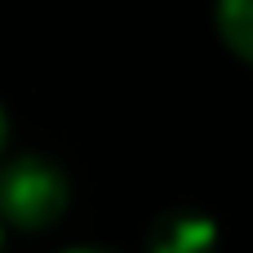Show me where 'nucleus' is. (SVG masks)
Listing matches in <instances>:
<instances>
[{"label":"nucleus","mask_w":253,"mask_h":253,"mask_svg":"<svg viewBox=\"0 0 253 253\" xmlns=\"http://www.w3.org/2000/svg\"><path fill=\"white\" fill-rule=\"evenodd\" d=\"M71 209V178L58 160L22 151L0 160V227L9 231H49Z\"/></svg>","instance_id":"obj_1"},{"label":"nucleus","mask_w":253,"mask_h":253,"mask_svg":"<svg viewBox=\"0 0 253 253\" xmlns=\"http://www.w3.org/2000/svg\"><path fill=\"white\" fill-rule=\"evenodd\" d=\"M213 249H218V222L200 209L160 213L147 231V253H213Z\"/></svg>","instance_id":"obj_2"},{"label":"nucleus","mask_w":253,"mask_h":253,"mask_svg":"<svg viewBox=\"0 0 253 253\" xmlns=\"http://www.w3.org/2000/svg\"><path fill=\"white\" fill-rule=\"evenodd\" d=\"M213 27L218 40L253 67V0H213Z\"/></svg>","instance_id":"obj_3"},{"label":"nucleus","mask_w":253,"mask_h":253,"mask_svg":"<svg viewBox=\"0 0 253 253\" xmlns=\"http://www.w3.org/2000/svg\"><path fill=\"white\" fill-rule=\"evenodd\" d=\"M4 151H9V111L0 107V160H4Z\"/></svg>","instance_id":"obj_4"},{"label":"nucleus","mask_w":253,"mask_h":253,"mask_svg":"<svg viewBox=\"0 0 253 253\" xmlns=\"http://www.w3.org/2000/svg\"><path fill=\"white\" fill-rule=\"evenodd\" d=\"M67 253H116V249H67Z\"/></svg>","instance_id":"obj_5"},{"label":"nucleus","mask_w":253,"mask_h":253,"mask_svg":"<svg viewBox=\"0 0 253 253\" xmlns=\"http://www.w3.org/2000/svg\"><path fill=\"white\" fill-rule=\"evenodd\" d=\"M0 253H4V227H0Z\"/></svg>","instance_id":"obj_6"}]
</instances>
